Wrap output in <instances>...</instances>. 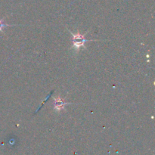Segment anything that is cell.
<instances>
[{
  "instance_id": "obj_1",
  "label": "cell",
  "mask_w": 155,
  "mask_h": 155,
  "mask_svg": "<svg viewBox=\"0 0 155 155\" xmlns=\"http://www.w3.org/2000/svg\"><path fill=\"white\" fill-rule=\"evenodd\" d=\"M71 33L73 36V45H74V47L77 50V51H78L80 48H82V47H84L85 43H86V42L90 41L85 39V35H82L81 33H80L79 32H77L76 34L73 33L72 32H71Z\"/></svg>"
},
{
  "instance_id": "obj_2",
  "label": "cell",
  "mask_w": 155,
  "mask_h": 155,
  "mask_svg": "<svg viewBox=\"0 0 155 155\" xmlns=\"http://www.w3.org/2000/svg\"><path fill=\"white\" fill-rule=\"evenodd\" d=\"M53 99H54V110H58V111H60L61 110L64 109L65 107V106L68 105V104H71V103L66 102L64 100L62 99L61 97H58V98H54L53 97Z\"/></svg>"
},
{
  "instance_id": "obj_3",
  "label": "cell",
  "mask_w": 155,
  "mask_h": 155,
  "mask_svg": "<svg viewBox=\"0 0 155 155\" xmlns=\"http://www.w3.org/2000/svg\"><path fill=\"white\" fill-rule=\"evenodd\" d=\"M9 26H12V25H9V24H6L3 22L2 20L0 19V31L2 30V29L5 27H9Z\"/></svg>"
}]
</instances>
